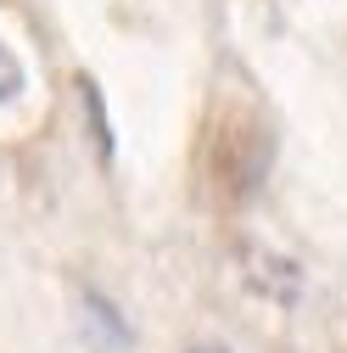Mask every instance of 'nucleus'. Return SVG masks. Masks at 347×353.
<instances>
[{
	"instance_id": "f257e3e1",
	"label": "nucleus",
	"mask_w": 347,
	"mask_h": 353,
	"mask_svg": "<svg viewBox=\"0 0 347 353\" xmlns=\"http://www.w3.org/2000/svg\"><path fill=\"white\" fill-rule=\"evenodd\" d=\"M235 275L241 286L257 297V303H275V308H291L302 303V286H308V275H302V263L286 258L280 247H264V241H235Z\"/></svg>"
},
{
	"instance_id": "f03ea898",
	"label": "nucleus",
	"mask_w": 347,
	"mask_h": 353,
	"mask_svg": "<svg viewBox=\"0 0 347 353\" xmlns=\"http://www.w3.org/2000/svg\"><path fill=\"white\" fill-rule=\"evenodd\" d=\"M269 163H275V135L264 118H241L230 129V146H224V174L235 191H257L269 180Z\"/></svg>"
},
{
	"instance_id": "7ed1b4c3",
	"label": "nucleus",
	"mask_w": 347,
	"mask_h": 353,
	"mask_svg": "<svg viewBox=\"0 0 347 353\" xmlns=\"http://www.w3.org/2000/svg\"><path fill=\"white\" fill-rule=\"evenodd\" d=\"M78 314H84V336H90L101 353H129L135 347V331L118 314V303H107L101 292H78Z\"/></svg>"
},
{
	"instance_id": "20e7f679",
	"label": "nucleus",
	"mask_w": 347,
	"mask_h": 353,
	"mask_svg": "<svg viewBox=\"0 0 347 353\" xmlns=\"http://www.w3.org/2000/svg\"><path fill=\"white\" fill-rule=\"evenodd\" d=\"M78 101H84V118H90L96 152L112 163V129H107V107H101V96H96V84H90V79H78Z\"/></svg>"
},
{
	"instance_id": "39448f33",
	"label": "nucleus",
	"mask_w": 347,
	"mask_h": 353,
	"mask_svg": "<svg viewBox=\"0 0 347 353\" xmlns=\"http://www.w3.org/2000/svg\"><path fill=\"white\" fill-rule=\"evenodd\" d=\"M23 90V62L6 51V46H0V101H12Z\"/></svg>"
},
{
	"instance_id": "423d86ee",
	"label": "nucleus",
	"mask_w": 347,
	"mask_h": 353,
	"mask_svg": "<svg viewBox=\"0 0 347 353\" xmlns=\"http://www.w3.org/2000/svg\"><path fill=\"white\" fill-rule=\"evenodd\" d=\"M196 353H224V347H213V342H207V347H196Z\"/></svg>"
}]
</instances>
